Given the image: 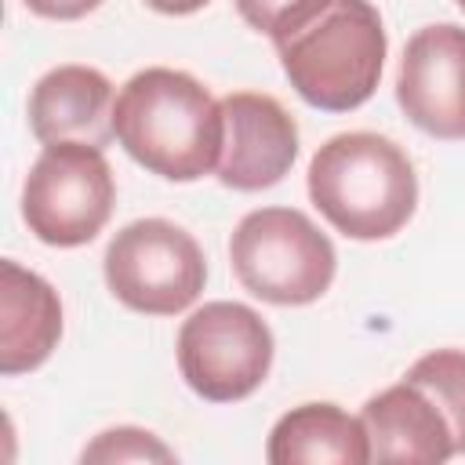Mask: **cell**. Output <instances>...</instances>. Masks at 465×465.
<instances>
[{
    "label": "cell",
    "mask_w": 465,
    "mask_h": 465,
    "mask_svg": "<svg viewBox=\"0 0 465 465\" xmlns=\"http://www.w3.org/2000/svg\"><path fill=\"white\" fill-rule=\"evenodd\" d=\"M113 134L145 171L167 182H196L218 171L225 116L196 76L149 65L116 91Z\"/></svg>",
    "instance_id": "cell-1"
},
{
    "label": "cell",
    "mask_w": 465,
    "mask_h": 465,
    "mask_svg": "<svg viewBox=\"0 0 465 465\" xmlns=\"http://www.w3.org/2000/svg\"><path fill=\"white\" fill-rule=\"evenodd\" d=\"M309 200L341 236L389 240L418 207V174L392 138L345 131L312 153Z\"/></svg>",
    "instance_id": "cell-2"
},
{
    "label": "cell",
    "mask_w": 465,
    "mask_h": 465,
    "mask_svg": "<svg viewBox=\"0 0 465 465\" xmlns=\"http://www.w3.org/2000/svg\"><path fill=\"white\" fill-rule=\"evenodd\" d=\"M272 47L291 87L312 109L349 113L378 91L389 40L371 0H327Z\"/></svg>",
    "instance_id": "cell-3"
},
{
    "label": "cell",
    "mask_w": 465,
    "mask_h": 465,
    "mask_svg": "<svg viewBox=\"0 0 465 465\" xmlns=\"http://www.w3.org/2000/svg\"><path fill=\"white\" fill-rule=\"evenodd\" d=\"M229 262L243 291L269 305H309L334 283L338 254L327 232L294 207H258L240 218Z\"/></svg>",
    "instance_id": "cell-4"
},
{
    "label": "cell",
    "mask_w": 465,
    "mask_h": 465,
    "mask_svg": "<svg viewBox=\"0 0 465 465\" xmlns=\"http://www.w3.org/2000/svg\"><path fill=\"white\" fill-rule=\"evenodd\" d=\"M116 203V182L105 153L84 142L44 145L22 185V218L47 247L91 243Z\"/></svg>",
    "instance_id": "cell-5"
},
{
    "label": "cell",
    "mask_w": 465,
    "mask_h": 465,
    "mask_svg": "<svg viewBox=\"0 0 465 465\" xmlns=\"http://www.w3.org/2000/svg\"><path fill=\"white\" fill-rule=\"evenodd\" d=\"M102 269L113 298L145 316H174L189 309L207 283L200 243L167 218H138L124 225L109 240Z\"/></svg>",
    "instance_id": "cell-6"
},
{
    "label": "cell",
    "mask_w": 465,
    "mask_h": 465,
    "mask_svg": "<svg viewBox=\"0 0 465 465\" xmlns=\"http://www.w3.org/2000/svg\"><path fill=\"white\" fill-rule=\"evenodd\" d=\"M178 371L211 403L247 400L272 367V331L243 302H207L178 331Z\"/></svg>",
    "instance_id": "cell-7"
},
{
    "label": "cell",
    "mask_w": 465,
    "mask_h": 465,
    "mask_svg": "<svg viewBox=\"0 0 465 465\" xmlns=\"http://www.w3.org/2000/svg\"><path fill=\"white\" fill-rule=\"evenodd\" d=\"M396 102L407 120L443 142H465V29L436 22L418 29L400 58Z\"/></svg>",
    "instance_id": "cell-8"
},
{
    "label": "cell",
    "mask_w": 465,
    "mask_h": 465,
    "mask_svg": "<svg viewBox=\"0 0 465 465\" xmlns=\"http://www.w3.org/2000/svg\"><path fill=\"white\" fill-rule=\"evenodd\" d=\"M225 142L218 160V182L236 193H258L291 171L298 156V124L272 98L258 91H232L222 98Z\"/></svg>",
    "instance_id": "cell-9"
},
{
    "label": "cell",
    "mask_w": 465,
    "mask_h": 465,
    "mask_svg": "<svg viewBox=\"0 0 465 465\" xmlns=\"http://www.w3.org/2000/svg\"><path fill=\"white\" fill-rule=\"evenodd\" d=\"M371 458L381 465H440L458 454V436L443 407L414 378H400L363 403Z\"/></svg>",
    "instance_id": "cell-10"
},
{
    "label": "cell",
    "mask_w": 465,
    "mask_h": 465,
    "mask_svg": "<svg viewBox=\"0 0 465 465\" xmlns=\"http://www.w3.org/2000/svg\"><path fill=\"white\" fill-rule=\"evenodd\" d=\"M29 131L36 142L105 145L113 138V84L91 65H58L29 94Z\"/></svg>",
    "instance_id": "cell-11"
},
{
    "label": "cell",
    "mask_w": 465,
    "mask_h": 465,
    "mask_svg": "<svg viewBox=\"0 0 465 465\" xmlns=\"http://www.w3.org/2000/svg\"><path fill=\"white\" fill-rule=\"evenodd\" d=\"M62 338L58 291L18 262H0V374L36 371Z\"/></svg>",
    "instance_id": "cell-12"
},
{
    "label": "cell",
    "mask_w": 465,
    "mask_h": 465,
    "mask_svg": "<svg viewBox=\"0 0 465 465\" xmlns=\"http://www.w3.org/2000/svg\"><path fill=\"white\" fill-rule=\"evenodd\" d=\"M265 458L272 465H367L371 436L363 418H352L338 403H302L272 425Z\"/></svg>",
    "instance_id": "cell-13"
},
{
    "label": "cell",
    "mask_w": 465,
    "mask_h": 465,
    "mask_svg": "<svg viewBox=\"0 0 465 465\" xmlns=\"http://www.w3.org/2000/svg\"><path fill=\"white\" fill-rule=\"evenodd\" d=\"M407 378L429 389L454 425L458 454H465V349H436L407 367Z\"/></svg>",
    "instance_id": "cell-14"
},
{
    "label": "cell",
    "mask_w": 465,
    "mask_h": 465,
    "mask_svg": "<svg viewBox=\"0 0 465 465\" xmlns=\"http://www.w3.org/2000/svg\"><path fill=\"white\" fill-rule=\"evenodd\" d=\"M84 461H174V450L134 425H116L94 436V443L84 447Z\"/></svg>",
    "instance_id": "cell-15"
},
{
    "label": "cell",
    "mask_w": 465,
    "mask_h": 465,
    "mask_svg": "<svg viewBox=\"0 0 465 465\" xmlns=\"http://www.w3.org/2000/svg\"><path fill=\"white\" fill-rule=\"evenodd\" d=\"M232 4L251 29L265 33L269 40H280L302 22H309L327 0H232Z\"/></svg>",
    "instance_id": "cell-16"
},
{
    "label": "cell",
    "mask_w": 465,
    "mask_h": 465,
    "mask_svg": "<svg viewBox=\"0 0 465 465\" xmlns=\"http://www.w3.org/2000/svg\"><path fill=\"white\" fill-rule=\"evenodd\" d=\"M33 15L40 18H54V22H76L84 15H91L102 0H22Z\"/></svg>",
    "instance_id": "cell-17"
},
{
    "label": "cell",
    "mask_w": 465,
    "mask_h": 465,
    "mask_svg": "<svg viewBox=\"0 0 465 465\" xmlns=\"http://www.w3.org/2000/svg\"><path fill=\"white\" fill-rule=\"evenodd\" d=\"M145 4L160 15H193V11L207 7V0H145Z\"/></svg>",
    "instance_id": "cell-18"
},
{
    "label": "cell",
    "mask_w": 465,
    "mask_h": 465,
    "mask_svg": "<svg viewBox=\"0 0 465 465\" xmlns=\"http://www.w3.org/2000/svg\"><path fill=\"white\" fill-rule=\"evenodd\" d=\"M454 4H458V7H461V11H465V0H454Z\"/></svg>",
    "instance_id": "cell-19"
}]
</instances>
